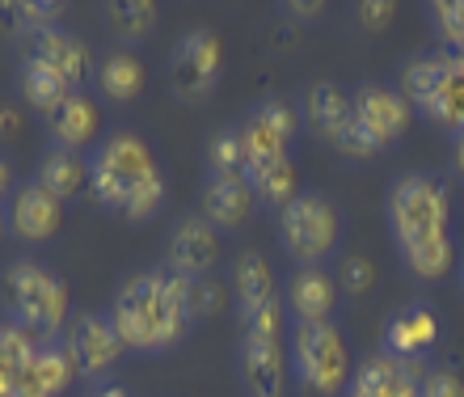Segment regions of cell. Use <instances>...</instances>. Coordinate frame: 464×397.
Wrapping results in <instances>:
<instances>
[{
	"label": "cell",
	"instance_id": "cell-18",
	"mask_svg": "<svg viewBox=\"0 0 464 397\" xmlns=\"http://www.w3.org/2000/svg\"><path fill=\"white\" fill-rule=\"evenodd\" d=\"M72 360H68V351L55 347V343H38L34 355L25 360L22 376H17V389L13 397H60L63 389L72 385Z\"/></svg>",
	"mask_w": 464,
	"mask_h": 397
},
{
	"label": "cell",
	"instance_id": "cell-40",
	"mask_svg": "<svg viewBox=\"0 0 464 397\" xmlns=\"http://www.w3.org/2000/svg\"><path fill=\"white\" fill-rule=\"evenodd\" d=\"M85 397H127V389H122V385H114V381H98V385L89 389Z\"/></svg>",
	"mask_w": 464,
	"mask_h": 397
},
{
	"label": "cell",
	"instance_id": "cell-22",
	"mask_svg": "<svg viewBox=\"0 0 464 397\" xmlns=\"http://www.w3.org/2000/svg\"><path fill=\"white\" fill-rule=\"evenodd\" d=\"M34 187H43L55 203H72L89 190V161L81 152H63V149H51L43 161H38V174H34Z\"/></svg>",
	"mask_w": 464,
	"mask_h": 397
},
{
	"label": "cell",
	"instance_id": "cell-29",
	"mask_svg": "<svg viewBox=\"0 0 464 397\" xmlns=\"http://www.w3.org/2000/svg\"><path fill=\"white\" fill-rule=\"evenodd\" d=\"M106 25H111L114 38H122V43H140L157 25V5L152 0H111L106 5Z\"/></svg>",
	"mask_w": 464,
	"mask_h": 397
},
{
	"label": "cell",
	"instance_id": "cell-20",
	"mask_svg": "<svg viewBox=\"0 0 464 397\" xmlns=\"http://www.w3.org/2000/svg\"><path fill=\"white\" fill-rule=\"evenodd\" d=\"M418 381L414 363L389 360V355H372V360L351 376L346 397H418Z\"/></svg>",
	"mask_w": 464,
	"mask_h": 397
},
{
	"label": "cell",
	"instance_id": "cell-42",
	"mask_svg": "<svg viewBox=\"0 0 464 397\" xmlns=\"http://www.w3.org/2000/svg\"><path fill=\"white\" fill-rule=\"evenodd\" d=\"M452 161H456V174L464 178V131L456 136V144H452Z\"/></svg>",
	"mask_w": 464,
	"mask_h": 397
},
{
	"label": "cell",
	"instance_id": "cell-36",
	"mask_svg": "<svg viewBox=\"0 0 464 397\" xmlns=\"http://www.w3.org/2000/svg\"><path fill=\"white\" fill-rule=\"evenodd\" d=\"M372 284H376V266H372V262L359 258V254L343 258V271H338V292L363 296V292H372Z\"/></svg>",
	"mask_w": 464,
	"mask_h": 397
},
{
	"label": "cell",
	"instance_id": "cell-12",
	"mask_svg": "<svg viewBox=\"0 0 464 397\" xmlns=\"http://www.w3.org/2000/svg\"><path fill=\"white\" fill-rule=\"evenodd\" d=\"M237 376L249 389V397H283V381H287V347H283V338L245 334L241 330Z\"/></svg>",
	"mask_w": 464,
	"mask_h": 397
},
{
	"label": "cell",
	"instance_id": "cell-17",
	"mask_svg": "<svg viewBox=\"0 0 464 397\" xmlns=\"http://www.w3.org/2000/svg\"><path fill=\"white\" fill-rule=\"evenodd\" d=\"M102 131V111L93 106V98H85L81 89L68 93V98L47 114V136L55 149L63 152H85L93 149V140Z\"/></svg>",
	"mask_w": 464,
	"mask_h": 397
},
{
	"label": "cell",
	"instance_id": "cell-43",
	"mask_svg": "<svg viewBox=\"0 0 464 397\" xmlns=\"http://www.w3.org/2000/svg\"><path fill=\"white\" fill-rule=\"evenodd\" d=\"M5 190H9V165L0 161V203H5Z\"/></svg>",
	"mask_w": 464,
	"mask_h": 397
},
{
	"label": "cell",
	"instance_id": "cell-9",
	"mask_svg": "<svg viewBox=\"0 0 464 397\" xmlns=\"http://www.w3.org/2000/svg\"><path fill=\"white\" fill-rule=\"evenodd\" d=\"M216 262H220V233L198 211L173 220L169 237H165V271L195 284V279H208Z\"/></svg>",
	"mask_w": 464,
	"mask_h": 397
},
{
	"label": "cell",
	"instance_id": "cell-21",
	"mask_svg": "<svg viewBox=\"0 0 464 397\" xmlns=\"http://www.w3.org/2000/svg\"><path fill=\"white\" fill-rule=\"evenodd\" d=\"M9 224L22 241H47V237L60 233L63 203H55L43 187H22L9 203Z\"/></svg>",
	"mask_w": 464,
	"mask_h": 397
},
{
	"label": "cell",
	"instance_id": "cell-7",
	"mask_svg": "<svg viewBox=\"0 0 464 397\" xmlns=\"http://www.w3.org/2000/svg\"><path fill=\"white\" fill-rule=\"evenodd\" d=\"M224 73V47L211 30H186L169 55V89L173 98L195 106L211 98V89L220 85Z\"/></svg>",
	"mask_w": 464,
	"mask_h": 397
},
{
	"label": "cell",
	"instance_id": "cell-46",
	"mask_svg": "<svg viewBox=\"0 0 464 397\" xmlns=\"http://www.w3.org/2000/svg\"><path fill=\"white\" fill-rule=\"evenodd\" d=\"M460 55H464V51H460Z\"/></svg>",
	"mask_w": 464,
	"mask_h": 397
},
{
	"label": "cell",
	"instance_id": "cell-27",
	"mask_svg": "<svg viewBox=\"0 0 464 397\" xmlns=\"http://www.w3.org/2000/svg\"><path fill=\"white\" fill-rule=\"evenodd\" d=\"M17 85H22V98L30 102L34 111H43V114L55 111V106H60L68 93H76V89L68 85L60 73H51V68H43V63H34V60L22 63V73H17Z\"/></svg>",
	"mask_w": 464,
	"mask_h": 397
},
{
	"label": "cell",
	"instance_id": "cell-2",
	"mask_svg": "<svg viewBox=\"0 0 464 397\" xmlns=\"http://www.w3.org/2000/svg\"><path fill=\"white\" fill-rule=\"evenodd\" d=\"M89 190L127 224H148L169 195L148 140L135 131H114L98 144V152L89 157Z\"/></svg>",
	"mask_w": 464,
	"mask_h": 397
},
{
	"label": "cell",
	"instance_id": "cell-1",
	"mask_svg": "<svg viewBox=\"0 0 464 397\" xmlns=\"http://www.w3.org/2000/svg\"><path fill=\"white\" fill-rule=\"evenodd\" d=\"M111 325L127 351L140 355H165L178 347L195 322L190 313V279H178L165 266L122 279L111 300Z\"/></svg>",
	"mask_w": 464,
	"mask_h": 397
},
{
	"label": "cell",
	"instance_id": "cell-8",
	"mask_svg": "<svg viewBox=\"0 0 464 397\" xmlns=\"http://www.w3.org/2000/svg\"><path fill=\"white\" fill-rule=\"evenodd\" d=\"M63 351H68L76 376L98 385L102 376L119 363V355L127 347H122V338L114 334V325L106 313H76V317H68V330H63Z\"/></svg>",
	"mask_w": 464,
	"mask_h": 397
},
{
	"label": "cell",
	"instance_id": "cell-31",
	"mask_svg": "<svg viewBox=\"0 0 464 397\" xmlns=\"http://www.w3.org/2000/svg\"><path fill=\"white\" fill-rule=\"evenodd\" d=\"M440 85V51H427V55H414V60L401 68V98L410 102V111H422Z\"/></svg>",
	"mask_w": 464,
	"mask_h": 397
},
{
	"label": "cell",
	"instance_id": "cell-10",
	"mask_svg": "<svg viewBox=\"0 0 464 397\" xmlns=\"http://www.w3.org/2000/svg\"><path fill=\"white\" fill-rule=\"evenodd\" d=\"M237 131H241V144H245V165L270 161V157H287L295 131H300V114H295L292 102L266 98L245 114V123L237 127Z\"/></svg>",
	"mask_w": 464,
	"mask_h": 397
},
{
	"label": "cell",
	"instance_id": "cell-14",
	"mask_svg": "<svg viewBox=\"0 0 464 397\" xmlns=\"http://www.w3.org/2000/svg\"><path fill=\"white\" fill-rule=\"evenodd\" d=\"M25 60L43 63L51 73H60L68 85H85L89 73H93V55L72 30H63V25H51V30H34L30 43H25Z\"/></svg>",
	"mask_w": 464,
	"mask_h": 397
},
{
	"label": "cell",
	"instance_id": "cell-28",
	"mask_svg": "<svg viewBox=\"0 0 464 397\" xmlns=\"http://www.w3.org/2000/svg\"><path fill=\"white\" fill-rule=\"evenodd\" d=\"M405 262V271L414 275V279H443L448 271H456V246L452 237H440V241H422V246H410V249H397Z\"/></svg>",
	"mask_w": 464,
	"mask_h": 397
},
{
	"label": "cell",
	"instance_id": "cell-16",
	"mask_svg": "<svg viewBox=\"0 0 464 397\" xmlns=\"http://www.w3.org/2000/svg\"><path fill=\"white\" fill-rule=\"evenodd\" d=\"M283 309L295 317V325L330 322L338 309V279L321 266H295V275L283 287Z\"/></svg>",
	"mask_w": 464,
	"mask_h": 397
},
{
	"label": "cell",
	"instance_id": "cell-34",
	"mask_svg": "<svg viewBox=\"0 0 464 397\" xmlns=\"http://www.w3.org/2000/svg\"><path fill=\"white\" fill-rule=\"evenodd\" d=\"M330 144H334V152H343L346 161H376L380 152H384V149L376 144V140H372V136L363 131V123H359L354 114L346 119L343 127H338V136H334Z\"/></svg>",
	"mask_w": 464,
	"mask_h": 397
},
{
	"label": "cell",
	"instance_id": "cell-26",
	"mask_svg": "<svg viewBox=\"0 0 464 397\" xmlns=\"http://www.w3.org/2000/svg\"><path fill=\"white\" fill-rule=\"evenodd\" d=\"M304 119H308V127L330 144V140L338 136V127L351 119V98H346L334 81H317V85L304 93Z\"/></svg>",
	"mask_w": 464,
	"mask_h": 397
},
{
	"label": "cell",
	"instance_id": "cell-5",
	"mask_svg": "<svg viewBox=\"0 0 464 397\" xmlns=\"http://www.w3.org/2000/svg\"><path fill=\"white\" fill-rule=\"evenodd\" d=\"M279 246L292 254L300 266H321L334 249L343 246V211L321 190H300V195L279 211Z\"/></svg>",
	"mask_w": 464,
	"mask_h": 397
},
{
	"label": "cell",
	"instance_id": "cell-3",
	"mask_svg": "<svg viewBox=\"0 0 464 397\" xmlns=\"http://www.w3.org/2000/svg\"><path fill=\"white\" fill-rule=\"evenodd\" d=\"M384 220L397 249L452 237V195L435 174H401L384 198Z\"/></svg>",
	"mask_w": 464,
	"mask_h": 397
},
{
	"label": "cell",
	"instance_id": "cell-15",
	"mask_svg": "<svg viewBox=\"0 0 464 397\" xmlns=\"http://www.w3.org/2000/svg\"><path fill=\"white\" fill-rule=\"evenodd\" d=\"M435 338H440V317H435L430 305L414 300V305H405V309H397L389 317V325H384V351L380 355L414 363L418 355H427L435 347Z\"/></svg>",
	"mask_w": 464,
	"mask_h": 397
},
{
	"label": "cell",
	"instance_id": "cell-37",
	"mask_svg": "<svg viewBox=\"0 0 464 397\" xmlns=\"http://www.w3.org/2000/svg\"><path fill=\"white\" fill-rule=\"evenodd\" d=\"M9 13H17V22L30 25V34L34 30H51V25H60V5H51V0H22V5H5Z\"/></svg>",
	"mask_w": 464,
	"mask_h": 397
},
{
	"label": "cell",
	"instance_id": "cell-35",
	"mask_svg": "<svg viewBox=\"0 0 464 397\" xmlns=\"http://www.w3.org/2000/svg\"><path fill=\"white\" fill-rule=\"evenodd\" d=\"M283 317H287V309H283V296H275L270 305H262V309L241 313L245 334H266V338H283Z\"/></svg>",
	"mask_w": 464,
	"mask_h": 397
},
{
	"label": "cell",
	"instance_id": "cell-19",
	"mask_svg": "<svg viewBox=\"0 0 464 397\" xmlns=\"http://www.w3.org/2000/svg\"><path fill=\"white\" fill-rule=\"evenodd\" d=\"M435 127L452 131V140L464 131V55L456 51H440V85L430 93V102L422 106Z\"/></svg>",
	"mask_w": 464,
	"mask_h": 397
},
{
	"label": "cell",
	"instance_id": "cell-4",
	"mask_svg": "<svg viewBox=\"0 0 464 397\" xmlns=\"http://www.w3.org/2000/svg\"><path fill=\"white\" fill-rule=\"evenodd\" d=\"M5 309H9L13 325L25 330L34 343H51L55 334L68 330V287L38 262H9L5 266Z\"/></svg>",
	"mask_w": 464,
	"mask_h": 397
},
{
	"label": "cell",
	"instance_id": "cell-45",
	"mask_svg": "<svg viewBox=\"0 0 464 397\" xmlns=\"http://www.w3.org/2000/svg\"><path fill=\"white\" fill-rule=\"evenodd\" d=\"M0 233H5V220H0Z\"/></svg>",
	"mask_w": 464,
	"mask_h": 397
},
{
	"label": "cell",
	"instance_id": "cell-11",
	"mask_svg": "<svg viewBox=\"0 0 464 397\" xmlns=\"http://www.w3.org/2000/svg\"><path fill=\"white\" fill-rule=\"evenodd\" d=\"M351 114L363 123V131L376 140L380 149H389L392 140L405 136L410 127V102L401 98L397 85H380V81H367L351 93Z\"/></svg>",
	"mask_w": 464,
	"mask_h": 397
},
{
	"label": "cell",
	"instance_id": "cell-24",
	"mask_svg": "<svg viewBox=\"0 0 464 397\" xmlns=\"http://www.w3.org/2000/svg\"><path fill=\"white\" fill-rule=\"evenodd\" d=\"M232 296H237V309L249 313V309H262L270 300L279 296L275 292V271H270V262L262 254H241L237 266H232Z\"/></svg>",
	"mask_w": 464,
	"mask_h": 397
},
{
	"label": "cell",
	"instance_id": "cell-33",
	"mask_svg": "<svg viewBox=\"0 0 464 397\" xmlns=\"http://www.w3.org/2000/svg\"><path fill=\"white\" fill-rule=\"evenodd\" d=\"M430 25H435V34L443 38V47L464 51V0H440V5H430Z\"/></svg>",
	"mask_w": 464,
	"mask_h": 397
},
{
	"label": "cell",
	"instance_id": "cell-44",
	"mask_svg": "<svg viewBox=\"0 0 464 397\" xmlns=\"http://www.w3.org/2000/svg\"><path fill=\"white\" fill-rule=\"evenodd\" d=\"M456 287H460V296H464V254L456 258Z\"/></svg>",
	"mask_w": 464,
	"mask_h": 397
},
{
	"label": "cell",
	"instance_id": "cell-39",
	"mask_svg": "<svg viewBox=\"0 0 464 397\" xmlns=\"http://www.w3.org/2000/svg\"><path fill=\"white\" fill-rule=\"evenodd\" d=\"M392 13H397L392 0H372V5H359V22H363V30H384L392 22Z\"/></svg>",
	"mask_w": 464,
	"mask_h": 397
},
{
	"label": "cell",
	"instance_id": "cell-38",
	"mask_svg": "<svg viewBox=\"0 0 464 397\" xmlns=\"http://www.w3.org/2000/svg\"><path fill=\"white\" fill-rule=\"evenodd\" d=\"M418 397H464V381L452 368H430L418 381Z\"/></svg>",
	"mask_w": 464,
	"mask_h": 397
},
{
	"label": "cell",
	"instance_id": "cell-6",
	"mask_svg": "<svg viewBox=\"0 0 464 397\" xmlns=\"http://www.w3.org/2000/svg\"><path fill=\"white\" fill-rule=\"evenodd\" d=\"M287 363H292V373L321 397L343 393L346 381H351V351H346V338L334 322L292 325Z\"/></svg>",
	"mask_w": 464,
	"mask_h": 397
},
{
	"label": "cell",
	"instance_id": "cell-13",
	"mask_svg": "<svg viewBox=\"0 0 464 397\" xmlns=\"http://www.w3.org/2000/svg\"><path fill=\"white\" fill-rule=\"evenodd\" d=\"M257 198L245 174H208L203 195H198V216L216 228V233H237L249 224Z\"/></svg>",
	"mask_w": 464,
	"mask_h": 397
},
{
	"label": "cell",
	"instance_id": "cell-41",
	"mask_svg": "<svg viewBox=\"0 0 464 397\" xmlns=\"http://www.w3.org/2000/svg\"><path fill=\"white\" fill-rule=\"evenodd\" d=\"M283 13H292V17H313V13H325V5H283Z\"/></svg>",
	"mask_w": 464,
	"mask_h": 397
},
{
	"label": "cell",
	"instance_id": "cell-32",
	"mask_svg": "<svg viewBox=\"0 0 464 397\" xmlns=\"http://www.w3.org/2000/svg\"><path fill=\"white\" fill-rule=\"evenodd\" d=\"M208 165H211V174H245V144H241V131H237V127L211 136Z\"/></svg>",
	"mask_w": 464,
	"mask_h": 397
},
{
	"label": "cell",
	"instance_id": "cell-25",
	"mask_svg": "<svg viewBox=\"0 0 464 397\" xmlns=\"http://www.w3.org/2000/svg\"><path fill=\"white\" fill-rule=\"evenodd\" d=\"M144 63L131 51H111L98 63V93L106 102H135L144 93Z\"/></svg>",
	"mask_w": 464,
	"mask_h": 397
},
{
	"label": "cell",
	"instance_id": "cell-23",
	"mask_svg": "<svg viewBox=\"0 0 464 397\" xmlns=\"http://www.w3.org/2000/svg\"><path fill=\"white\" fill-rule=\"evenodd\" d=\"M245 178H249V187H254V198L266 203V208L283 211L300 195V174H295L292 157H270V161L245 165Z\"/></svg>",
	"mask_w": 464,
	"mask_h": 397
},
{
	"label": "cell",
	"instance_id": "cell-30",
	"mask_svg": "<svg viewBox=\"0 0 464 397\" xmlns=\"http://www.w3.org/2000/svg\"><path fill=\"white\" fill-rule=\"evenodd\" d=\"M34 338L17 330L13 322H0V397H13L17 389V376H22L25 360L34 355Z\"/></svg>",
	"mask_w": 464,
	"mask_h": 397
}]
</instances>
